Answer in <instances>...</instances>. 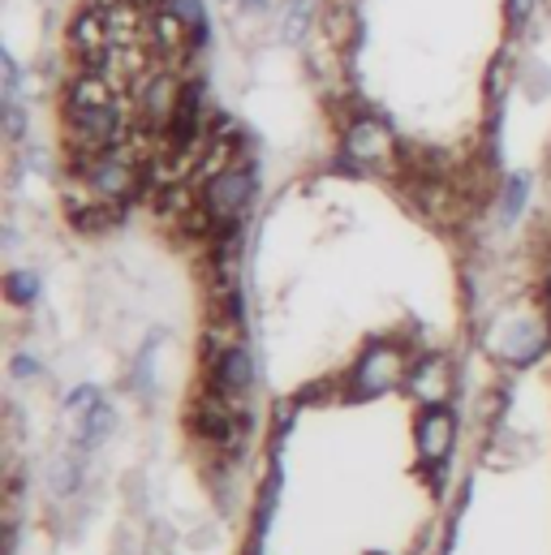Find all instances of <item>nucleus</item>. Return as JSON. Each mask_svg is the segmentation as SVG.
I'll use <instances>...</instances> for the list:
<instances>
[{
  "label": "nucleus",
  "mask_w": 551,
  "mask_h": 555,
  "mask_svg": "<svg viewBox=\"0 0 551 555\" xmlns=\"http://www.w3.org/2000/svg\"><path fill=\"white\" fill-rule=\"evenodd\" d=\"M345 155L358 159V164H384V159L393 155V134H388V126L375 121V117L349 121V130H345Z\"/></svg>",
  "instance_id": "20e7f679"
},
{
  "label": "nucleus",
  "mask_w": 551,
  "mask_h": 555,
  "mask_svg": "<svg viewBox=\"0 0 551 555\" xmlns=\"http://www.w3.org/2000/svg\"><path fill=\"white\" fill-rule=\"evenodd\" d=\"M168 9L190 26V35H194V39L207 30V13H203V4H198V0H168Z\"/></svg>",
  "instance_id": "f8f14e48"
},
{
  "label": "nucleus",
  "mask_w": 551,
  "mask_h": 555,
  "mask_svg": "<svg viewBox=\"0 0 551 555\" xmlns=\"http://www.w3.org/2000/svg\"><path fill=\"white\" fill-rule=\"evenodd\" d=\"M78 422H82V426H78V443H82V448H95V443L108 439V430H113V405L100 401L91 414L78 417Z\"/></svg>",
  "instance_id": "1a4fd4ad"
},
{
  "label": "nucleus",
  "mask_w": 551,
  "mask_h": 555,
  "mask_svg": "<svg viewBox=\"0 0 551 555\" xmlns=\"http://www.w3.org/2000/svg\"><path fill=\"white\" fill-rule=\"evenodd\" d=\"M410 388H413V397L422 401V410H426V405H439V401L448 397V388H452V371H448V362L435 358V353L418 358V362L410 366Z\"/></svg>",
  "instance_id": "0eeeda50"
},
{
  "label": "nucleus",
  "mask_w": 551,
  "mask_h": 555,
  "mask_svg": "<svg viewBox=\"0 0 551 555\" xmlns=\"http://www.w3.org/2000/svg\"><path fill=\"white\" fill-rule=\"evenodd\" d=\"M4 293H9L13 306H30L39 297V276L35 272H9L4 276Z\"/></svg>",
  "instance_id": "9d476101"
},
{
  "label": "nucleus",
  "mask_w": 551,
  "mask_h": 555,
  "mask_svg": "<svg viewBox=\"0 0 551 555\" xmlns=\"http://www.w3.org/2000/svg\"><path fill=\"white\" fill-rule=\"evenodd\" d=\"M65 108H69V117L95 113V108H113V82H108V74L104 69H82L69 82V91H65Z\"/></svg>",
  "instance_id": "423d86ee"
},
{
  "label": "nucleus",
  "mask_w": 551,
  "mask_h": 555,
  "mask_svg": "<svg viewBox=\"0 0 551 555\" xmlns=\"http://www.w3.org/2000/svg\"><path fill=\"white\" fill-rule=\"evenodd\" d=\"M104 397H100V388H91V384H82V388H74L69 397H65V414H74V417H87L95 405H100Z\"/></svg>",
  "instance_id": "ddd939ff"
},
{
  "label": "nucleus",
  "mask_w": 551,
  "mask_h": 555,
  "mask_svg": "<svg viewBox=\"0 0 551 555\" xmlns=\"http://www.w3.org/2000/svg\"><path fill=\"white\" fill-rule=\"evenodd\" d=\"M198 126H203V87L190 82V87H181L177 113L168 121V151H185L198 134Z\"/></svg>",
  "instance_id": "6e6552de"
},
{
  "label": "nucleus",
  "mask_w": 551,
  "mask_h": 555,
  "mask_svg": "<svg viewBox=\"0 0 551 555\" xmlns=\"http://www.w3.org/2000/svg\"><path fill=\"white\" fill-rule=\"evenodd\" d=\"M413 443H418V456L422 465H444L452 456V443H457V417L448 405H426L418 414L413 426Z\"/></svg>",
  "instance_id": "7ed1b4c3"
},
{
  "label": "nucleus",
  "mask_w": 551,
  "mask_h": 555,
  "mask_svg": "<svg viewBox=\"0 0 551 555\" xmlns=\"http://www.w3.org/2000/svg\"><path fill=\"white\" fill-rule=\"evenodd\" d=\"M530 9H535V0H509V22L513 26H526L530 22Z\"/></svg>",
  "instance_id": "2eb2a0df"
},
{
  "label": "nucleus",
  "mask_w": 551,
  "mask_h": 555,
  "mask_svg": "<svg viewBox=\"0 0 551 555\" xmlns=\"http://www.w3.org/2000/svg\"><path fill=\"white\" fill-rule=\"evenodd\" d=\"M310 13H315V0H289V9H284V39L289 43H297L306 35Z\"/></svg>",
  "instance_id": "9b49d317"
},
{
  "label": "nucleus",
  "mask_w": 551,
  "mask_h": 555,
  "mask_svg": "<svg viewBox=\"0 0 551 555\" xmlns=\"http://www.w3.org/2000/svg\"><path fill=\"white\" fill-rule=\"evenodd\" d=\"M406 375H410V371H406L401 349L384 340V345H367V349H362V358H358L354 371H349V388H354L358 401H371V397L393 392Z\"/></svg>",
  "instance_id": "f257e3e1"
},
{
  "label": "nucleus",
  "mask_w": 551,
  "mask_h": 555,
  "mask_svg": "<svg viewBox=\"0 0 551 555\" xmlns=\"http://www.w3.org/2000/svg\"><path fill=\"white\" fill-rule=\"evenodd\" d=\"M526 194H530V177H513L509 181V190H504V220H517L522 216V207H526Z\"/></svg>",
  "instance_id": "4468645a"
},
{
  "label": "nucleus",
  "mask_w": 551,
  "mask_h": 555,
  "mask_svg": "<svg viewBox=\"0 0 551 555\" xmlns=\"http://www.w3.org/2000/svg\"><path fill=\"white\" fill-rule=\"evenodd\" d=\"M251 388H255V358H251V349L246 345L225 349L220 362H216V392L225 401H242Z\"/></svg>",
  "instance_id": "39448f33"
},
{
  "label": "nucleus",
  "mask_w": 551,
  "mask_h": 555,
  "mask_svg": "<svg viewBox=\"0 0 551 555\" xmlns=\"http://www.w3.org/2000/svg\"><path fill=\"white\" fill-rule=\"evenodd\" d=\"M13 375L17 379H30V375H39V362H30V353H17L13 358Z\"/></svg>",
  "instance_id": "dca6fc26"
},
{
  "label": "nucleus",
  "mask_w": 551,
  "mask_h": 555,
  "mask_svg": "<svg viewBox=\"0 0 551 555\" xmlns=\"http://www.w3.org/2000/svg\"><path fill=\"white\" fill-rule=\"evenodd\" d=\"M251 194H255V177L246 168H220L207 177V190H203V211L216 220V224H233L242 220V211L251 207Z\"/></svg>",
  "instance_id": "f03ea898"
}]
</instances>
